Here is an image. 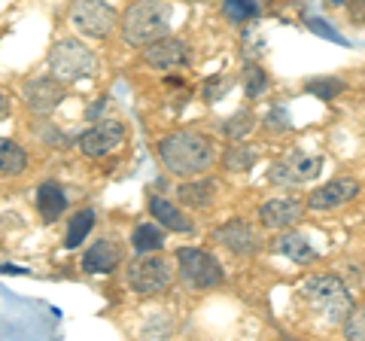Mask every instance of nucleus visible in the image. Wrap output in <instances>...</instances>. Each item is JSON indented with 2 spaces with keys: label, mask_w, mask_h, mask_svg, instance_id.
Returning <instances> with one entry per match:
<instances>
[{
  "label": "nucleus",
  "mask_w": 365,
  "mask_h": 341,
  "mask_svg": "<svg viewBox=\"0 0 365 341\" xmlns=\"http://www.w3.org/2000/svg\"><path fill=\"white\" fill-rule=\"evenodd\" d=\"M244 88L250 98H256L262 88H265V71H262L259 64H247L244 67Z\"/></svg>",
  "instance_id": "27"
},
{
  "label": "nucleus",
  "mask_w": 365,
  "mask_h": 341,
  "mask_svg": "<svg viewBox=\"0 0 365 341\" xmlns=\"http://www.w3.org/2000/svg\"><path fill=\"white\" fill-rule=\"evenodd\" d=\"M49 71H52V76H58L61 83H76V79L98 73V55L91 52L86 43H79L73 37H61V40H55V46L49 49Z\"/></svg>",
  "instance_id": "4"
},
{
  "label": "nucleus",
  "mask_w": 365,
  "mask_h": 341,
  "mask_svg": "<svg viewBox=\"0 0 365 341\" xmlns=\"http://www.w3.org/2000/svg\"><path fill=\"white\" fill-rule=\"evenodd\" d=\"M64 208H67L64 189L55 183V180H46V183L37 189V210H40L43 223H55L64 213Z\"/></svg>",
  "instance_id": "16"
},
{
  "label": "nucleus",
  "mask_w": 365,
  "mask_h": 341,
  "mask_svg": "<svg viewBox=\"0 0 365 341\" xmlns=\"http://www.w3.org/2000/svg\"><path fill=\"white\" fill-rule=\"evenodd\" d=\"M307 25H311L317 34H323V37H329V40H335V43H344V40H341V37H338V34H335L332 28H323V25H319L317 19H311V21H307Z\"/></svg>",
  "instance_id": "30"
},
{
  "label": "nucleus",
  "mask_w": 365,
  "mask_h": 341,
  "mask_svg": "<svg viewBox=\"0 0 365 341\" xmlns=\"http://www.w3.org/2000/svg\"><path fill=\"white\" fill-rule=\"evenodd\" d=\"M150 213L158 220V225H165L170 232H192V220H186L177 210V204H170L168 198H150Z\"/></svg>",
  "instance_id": "17"
},
{
  "label": "nucleus",
  "mask_w": 365,
  "mask_h": 341,
  "mask_svg": "<svg viewBox=\"0 0 365 341\" xmlns=\"http://www.w3.org/2000/svg\"><path fill=\"white\" fill-rule=\"evenodd\" d=\"M319 168H323V158L319 156H307V153L292 150L271 165L268 180L271 183H280V186H302V183H311L319 174Z\"/></svg>",
  "instance_id": "8"
},
{
  "label": "nucleus",
  "mask_w": 365,
  "mask_h": 341,
  "mask_svg": "<svg viewBox=\"0 0 365 341\" xmlns=\"http://www.w3.org/2000/svg\"><path fill=\"white\" fill-rule=\"evenodd\" d=\"M76 143H79V150H83V156L104 158L125 143V125L119 119H101L95 128H88Z\"/></svg>",
  "instance_id": "9"
},
{
  "label": "nucleus",
  "mask_w": 365,
  "mask_h": 341,
  "mask_svg": "<svg viewBox=\"0 0 365 341\" xmlns=\"http://www.w3.org/2000/svg\"><path fill=\"white\" fill-rule=\"evenodd\" d=\"M143 61L155 71H180V67L189 64V46L182 40L162 37L150 46H143Z\"/></svg>",
  "instance_id": "11"
},
{
  "label": "nucleus",
  "mask_w": 365,
  "mask_h": 341,
  "mask_svg": "<svg viewBox=\"0 0 365 341\" xmlns=\"http://www.w3.org/2000/svg\"><path fill=\"white\" fill-rule=\"evenodd\" d=\"M67 21H71L83 37L104 40L116 31L122 19L116 16V9H113L107 0H73L71 9H67Z\"/></svg>",
  "instance_id": "5"
},
{
  "label": "nucleus",
  "mask_w": 365,
  "mask_h": 341,
  "mask_svg": "<svg viewBox=\"0 0 365 341\" xmlns=\"http://www.w3.org/2000/svg\"><path fill=\"white\" fill-rule=\"evenodd\" d=\"M302 302L311 308L319 320L329 326H344V320L353 311V299L347 287L335 275H311L299 287Z\"/></svg>",
  "instance_id": "2"
},
{
  "label": "nucleus",
  "mask_w": 365,
  "mask_h": 341,
  "mask_svg": "<svg viewBox=\"0 0 365 341\" xmlns=\"http://www.w3.org/2000/svg\"><path fill=\"white\" fill-rule=\"evenodd\" d=\"M158 158L177 177H201L216 162V146L195 131H174L158 141Z\"/></svg>",
  "instance_id": "1"
},
{
  "label": "nucleus",
  "mask_w": 365,
  "mask_h": 341,
  "mask_svg": "<svg viewBox=\"0 0 365 341\" xmlns=\"http://www.w3.org/2000/svg\"><path fill=\"white\" fill-rule=\"evenodd\" d=\"M95 229V210H79L71 217V223H67V238H64V247L73 250L86 241V235Z\"/></svg>",
  "instance_id": "21"
},
{
  "label": "nucleus",
  "mask_w": 365,
  "mask_h": 341,
  "mask_svg": "<svg viewBox=\"0 0 365 341\" xmlns=\"http://www.w3.org/2000/svg\"><path fill=\"white\" fill-rule=\"evenodd\" d=\"M304 88H307L311 95L329 101V98H335V95L344 92V83H341V79H311V83H307Z\"/></svg>",
  "instance_id": "26"
},
{
  "label": "nucleus",
  "mask_w": 365,
  "mask_h": 341,
  "mask_svg": "<svg viewBox=\"0 0 365 341\" xmlns=\"http://www.w3.org/2000/svg\"><path fill=\"white\" fill-rule=\"evenodd\" d=\"M64 86L58 76H34L21 86V101L31 113H52L64 101Z\"/></svg>",
  "instance_id": "10"
},
{
  "label": "nucleus",
  "mask_w": 365,
  "mask_h": 341,
  "mask_svg": "<svg viewBox=\"0 0 365 341\" xmlns=\"http://www.w3.org/2000/svg\"><path fill=\"white\" fill-rule=\"evenodd\" d=\"M262 4H268V0H262Z\"/></svg>",
  "instance_id": "34"
},
{
  "label": "nucleus",
  "mask_w": 365,
  "mask_h": 341,
  "mask_svg": "<svg viewBox=\"0 0 365 341\" xmlns=\"http://www.w3.org/2000/svg\"><path fill=\"white\" fill-rule=\"evenodd\" d=\"M350 16H353V21L365 19V0H353V4H350Z\"/></svg>",
  "instance_id": "31"
},
{
  "label": "nucleus",
  "mask_w": 365,
  "mask_h": 341,
  "mask_svg": "<svg viewBox=\"0 0 365 341\" xmlns=\"http://www.w3.org/2000/svg\"><path fill=\"white\" fill-rule=\"evenodd\" d=\"M170 283H174V268L165 256H146L128 265V287L140 295L165 292Z\"/></svg>",
  "instance_id": "7"
},
{
  "label": "nucleus",
  "mask_w": 365,
  "mask_h": 341,
  "mask_svg": "<svg viewBox=\"0 0 365 341\" xmlns=\"http://www.w3.org/2000/svg\"><path fill=\"white\" fill-rule=\"evenodd\" d=\"M177 268H180V278L186 287L192 290H210V287H220L222 283V265L220 259L207 250H198V247H180L177 250Z\"/></svg>",
  "instance_id": "6"
},
{
  "label": "nucleus",
  "mask_w": 365,
  "mask_h": 341,
  "mask_svg": "<svg viewBox=\"0 0 365 341\" xmlns=\"http://www.w3.org/2000/svg\"><path fill=\"white\" fill-rule=\"evenodd\" d=\"M344 335L356 338V341H365V308L350 311V317L344 320Z\"/></svg>",
  "instance_id": "28"
},
{
  "label": "nucleus",
  "mask_w": 365,
  "mask_h": 341,
  "mask_svg": "<svg viewBox=\"0 0 365 341\" xmlns=\"http://www.w3.org/2000/svg\"><path fill=\"white\" fill-rule=\"evenodd\" d=\"M277 125H280L283 131H287V128H289V113L280 110V107H274V110L268 113V128H277Z\"/></svg>",
  "instance_id": "29"
},
{
  "label": "nucleus",
  "mask_w": 365,
  "mask_h": 341,
  "mask_svg": "<svg viewBox=\"0 0 365 341\" xmlns=\"http://www.w3.org/2000/svg\"><path fill=\"white\" fill-rule=\"evenodd\" d=\"M122 265V247L116 238H101V241H95L86 256H83V268L88 271V275H110L113 268Z\"/></svg>",
  "instance_id": "15"
},
{
  "label": "nucleus",
  "mask_w": 365,
  "mask_h": 341,
  "mask_svg": "<svg viewBox=\"0 0 365 341\" xmlns=\"http://www.w3.org/2000/svg\"><path fill=\"white\" fill-rule=\"evenodd\" d=\"M274 250L277 253H283L287 259H292V263H311V259H317V250L307 244L304 235H280L277 241H274Z\"/></svg>",
  "instance_id": "20"
},
{
  "label": "nucleus",
  "mask_w": 365,
  "mask_h": 341,
  "mask_svg": "<svg viewBox=\"0 0 365 341\" xmlns=\"http://www.w3.org/2000/svg\"><path fill=\"white\" fill-rule=\"evenodd\" d=\"M332 4H335V6H338V4H344V0H332Z\"/></svg>",
  "instance_id": "33"
},
{
  "label": "nucleus",
  "mask_w": 365,
  "mask_h": 341,
  "mask_svg": "<svg viewBox=\"0 0 365 341\" xmlns=\"http://www.w3.org/2000/svg\"><path fill=\"white\" fill-rule=\"evenodd\" d=\"M256 150L253 146H247V143H232L228 146V153L222 156V165L228 168V170H250L253 168V162H256Z\"/></svg>",
  "instance_id": "23"
},
{
  "label": "nucleus",
  "mask_w": 365,
  "mask_h": 341,
  "mask_svg": "<svg viewBox=\"0 0 365 341\" xmlns=\"http://www.w3.org/2000/svg\"><path fill=\"white\" fill-rule=\"evenodd\" d=\"M250 128H253V113H250V110L235 113V116H228V119H225V125H222L225 138H232V141H241Z\"/></svg>",
  "instance_id": "25"
},
{
  "label": "nucleus",
  "mask_w": 365,
  "mask_h": 341,
  "mask_svg": "<svg viewBox=\"0 0 365 341\" xmlns=\"http://www.w3.org/2000/svg\"><path fill=\"white\" fill-rule=\"evenodd\" d=\"M122 40L128 46H150V43L168 37L170 13L162 0H134L122 13Z\"/></svg>",
  "instance_id": "3"
},
{
  "label": "nucleus",
  "mask_w": 365,
  "mask_h": 341,
  "mask_svg": "<svg viewBox=\"0 0 365 341\" xmlns=\"http://www.w3.org/2000/svg\"><path fill=\"white\" fill-rule=\"evenodd\" d=\"M131 244H134L137 253H158V250H162V244H165V235H162V229H158V225L143 223V225H137V229H134Z\"/></svg>",
  "instance_id": "22"
},
{
  "label": "nucleus",
  "mask_w": 365,
  "mask_h": 341,
  "mask_svg": "<svg viewBox=\"0 0 365 341\" xmlns=\"http://www.w3.org/2000/svg\"><path fill=\"white\" fill-rule=\"evenodd\" d=\"M222 13L232 19L235 25H241V21H250L259 13V4H256V0H225Z\"/></svg>",
  "instance_id": "24"
},
{
  "label": "nucleus",
  "mask_w": 365,
  "mask_h": 341,
  "mask_svg": "<svg viewBox=\"0 0 365 341\" xmlns=\"http://www.w3.org/2000/svg\"><path fill=\"white\" fill-rule=\"evenodd\" d=\"M213 189H216L213 180H189V183H182L177 192H180L182 204H189V208H195V210H204L213 204Z\"/></svg>",
  "instance_id": "19"
},
{
  "label": "nucleus",
  "mask_w": 365,
  "mask_h": 341,
  "mask_svg": "<svg viewBox=\"0 0 365 341\" xmlns=\"http://www.w3.org/2000/svg\"><path fill=\"white\" fill-rule=\"evenodd\" d=\"M302 201L295 198H271L259 208V220L265 229H274V232H283L289 229V225H295L302 220Z\"/></svg>",
  "instance_id": "14"
},
{
  "label": "nucleus",
  "mask_w": 365,
  "mask_h": 341,
  "mask_svg": "<svg viewBox=\"0 0 365 341\" xmlns=\"http://www.w3.org/2000/svg\"><path fill=\"white\" fill-rule=\"evenodd\" d=\"M6 113H9V98L6 92H0V119H6Z\"/></svg>",
  "instance_id": "32"
},
{
  "label": "nucleus",
  "mask_w": 365,
  "mask_h": 341,
  "mask_svg": "<svg viewBox=\"0 0 365 341\" xmlns=\"http://www.w3.org/2000/svg\"><path fill=\"white\" fill-rule=\"evenodd\" d=\"M359 195V183L353 177H338L332 183L319 186L317 192H311V198H307V208L314 210H335L341 204H347Z\"/></svg>",
  "instance_id": "12"
},
{
  "label": "nucleus",
  "mask_w": 365,
  "mask_h": 341,
  "mask_svg": "<svg viewBox=\"0 0 365 341\" xmlns=\"http://www.w3.org/2000/svg\"><path fill=\"white\" fill-rule=\"evenodd\" d=\"M25 168H28V153L16 141L0 138V180L19 177Z\"/></svg>",
  "instance_id": "18"
},
{
  "label": "nucleus",
  "mask_w": 365,
  "mask_h": 341,
  "mask_svg": "<svg viewBox=\"0 0 365 341\" xmlns=\"http://www.w3.org/2000/svg\"><path fill=\"white\" fill-rule=\"evenodd\" d=\"M216 241H220L225 250H232L235 256H253L259 250V235L250 223L244 220H232L216 229Z\"/></svg>",
  "instance_id": "13"
}]
</instances>
